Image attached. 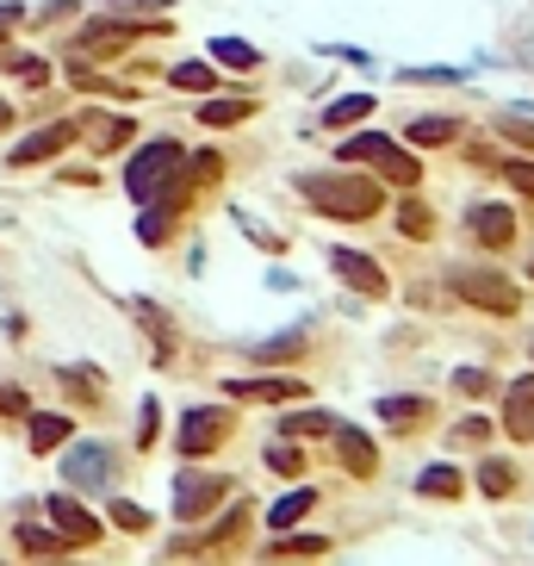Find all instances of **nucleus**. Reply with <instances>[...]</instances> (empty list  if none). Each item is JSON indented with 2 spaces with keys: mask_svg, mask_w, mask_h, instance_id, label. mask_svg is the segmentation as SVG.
<instances>
[{
  "mask_svg": "<svg viewBox=\"0 0 534 566\" xmlns=\"http://www.w3.org/2000/svg\"><path fill=\"white\" fill-rule=\"evenodd\" d=\"M460 125L454 118H410V143H454Z\"/></svg>",
  "mask_w": 534,
  "mask_h": 566,
  "instance_id": "22",
  "label": "nucleus"
},
{
  "mask_svg": "<svg viewBox=\"0 0 534 566\" xmlns=\"http://www.w3.org/2000/svg\"><path fill=\"white\" fill-rule=\"evenodd\" d=\"M20 547L25 554H62V535H50V529H38V523H20Z\"/></svg>",
  "mask_w": 534,
  "mask_h": 566,
  "instance_id": "28",
  "label": "nucleus"
},
{
  "mask_svg": "<svg viewBox=\"0 0 534 566\" xmlns=\"http://www.w3.org/2000/svg\"><path fill=\"white\" fill-rule=\"evenodd\" d=\"M7 118H13V106H7V100H0V125H7Z\"/></svg>",
  "mask_w": 534,
  "mask_h": 566,
  "instance_id": "43",
  "label": "nucleus"
},
{
  "mask_svg": "<svg viewBox=\"0 0 534 566\" xmlns=\"http://www.w3.org/2000/svg\"><path fill=\"white\" fill-rule=\"evenodd\" d=\"M230 398H299V380H230Z\"/></svg>",
  "mask_w": 534,
  "mask_h": 566,
  "instance_id": "17",
  "label": "nucleus"
},
{
  "mask_svg": "<svg viewBox=\"0 0 534 566\" xmlns=\"http://www.w3.org/2000/svg\"><path fill=\"white\" fill-rule=\"evenodd\" d=\"M329 436H336V454H343L348 473H361V480H367V473L380 467V449L367 442V430H348V424H343V430H329Z\"/></svg>",
  "mask_w": 534,
  "mask_h": 566,
  "instance_id": "13",
  "label": "nucleus"
},
{
  "mask_svg": "<svg viewBox=\"0 0 534 566\" xmlns=\"http://www.w3.org/2000/svg\"><path fill=\"white\" fill-rule=\"evenodd\" d=\"M69 137H76V125H69V118H57V125H44V131L20 137V143H13V169H32V162H50V157L62 150V143H69Z\"/></svg>",
  "mask_w": 534,
  "mask_h": 566,
  "instance_id": "8",
  "label": "nucleus"
},
{
  "mask_svg": "<svg viewBox=\"0 0 534 566\" xmlns=\"http://www.w3.org/2000/svg\"><path fill=\"white\" fill-rule=\"evenodd\" d=\"M497 131H503V137H510V143H522V150H534V125H529V118H497Z\"/></svg>",
  "mask_w": 534,
  "mask_h": 566,
  "instance_id": "33",
  "label": "nucleus"
},
{
  "mask_svg": "<svg viewBox=\"0 0 534 566\" xmlns=\"http://www.w3.org/2000/svg\"><path fill=\"white\" fill-rule=\"evenodd\" d=\"M478 486H485V498H510L515 473L503 467V461H478Z\"/></svg>",
  "mask_w": 534,
  "mask_h": 566,
  "instance_id": "25",
  "label": "nucleus"
},
{
  "mask_svg": "<svg viewBox=\"0 0 534 566\" xmlns=\"http://www.w3.org/2000/svg\"><path fill=\"white\" fill-rule=\"evenodd\" d=\"M230 492V480H218V473H181V480H174V517H206L211 505H218V498H224Z\"/></svg>",
  "mask_w": 534,
  "mask_h": 566,
  "instance_id": "5",
  "label": "nucleus"
},
{
  "mask_svg": "<svg viewBox=\"0 0 534 566\" xmlns=\"http://www.w3.org/2000/svg\"><path fill=\"white\" fill-rule=\"evenodd\" d=\"M343 162H373L385 181H398V187H410V181L422 175L417 169V157H404L392 137H380V131H361V137H348L343 143Z\"/></svg>",
  "mask_w": 534,
  "mask_h": 566,
  "instance_id": "3",
  "label": "nucleus"
},
{
  "mask_svg": "<svg viewBox=\"0 0 534 566\" xmlns=\"http://www.w3.org/2000/svg\"><path fill=\"white\" fill-rule=\"evenodd\" d=\"M510 44H515V57H522V62H534V25H515Z\"/></svg>",
  "mask_w": 534,
  "mask_h": 566,
  "instance_id": "39",
  "label": "nucleus"
},
{
  "mask_svg": "<svg viewBox=\"0 0 534 566\" xmlns=\"http://www.w3.org/2000/svg\"><path fill=\"white\" fill-rule=\"evenodd\" d=\"M324 535H292V542H280V554H324Z\"/></svg>",
  "mask_w": 534,
  "mask_h": 566,
  "instance_id": "37",
  "label": "nucleus"
},
{
  "mask_svg": "<svg viewBox=\"0 0 534 566\" xmlns=\"http://www.w3.org/2000/svg\"><path fill=\"white\" fill-rule=\"evenodd\" d=\"M13 20H25L20 7H0V32H7V25H13Z\"/></svg>",
  "mask_w": 534,
  "mask_h": 566,
  "instance_id": "42",
  "label": "nucleus"
},
{
  "mask_svg": "<svg viewBox=\"0 0 534 566\" xmlns=\"http://www.w3.org/2000/svg\"><path fill=\"white\" fill-rule=\"evenodd\" d=\"M299 355H305V336L292 331V336H274V343H262V349H255V361H299Z\"/></svg>",
  "mask_w": 534,
  "mask_h": 566,
  "instance_id": "26",
  "label": "nucleus"
},
{
  "mask_svg": "<svg viewBox=\"0 0 534 566\" xmlns=\"http://www.w3.org/2000/svg\"><path fill=\"white\" fill-rule=\"evenodd\" d=\"M454 280V293L460 299H473V305H485V312H497V317H515V287L503 280V274H491V268H454L448 274Z\"/></svg>",
  "mask_w": 534,
  "mask_h": 566,
  "instance_id": "4",
  "label": "nucleus"
},
{
  "mask_svg": "<svg viewBox=\"0 0 534 566\" xmlns=\"http://www.w3.org/2000/svg\"><path fill=\"white\" fill-rule=\"evenodd\" d=\"M224 436H230L224 411H187V424H181V454H211Z\"/></svg>",
  "mask_w": 534,
  "mask_h": 566,
  "instance_id": "7",
  "label": "nucleus"
},
{
  "mask_svg": "<svg viewBox=\"0 0 534 566\" xmlns=\"http://www.w3.org/2000/svg\"><path fill=\"white\" fill-rule=\"evenodd\" d=\"M7 69H13L25 88H44V81H50V62L44 57H7Z\"/></svg>",
  "mask_w": 534,
  "mask_h": 566,
  "instance_id": "30",
  "label": "nucleus"
},
{
  "mask_svg": "<svg viewBox=\"0 0 534 566\" xmlns=\"http://www.w3.org/2000/svg\"><path fill=\"white\" fill-rule=\"evenodd\" d=\"M211 57L224 62V69H255V50H248L243 38H218L211 44Z\"/></svg>",
  "mask_w": 534,
  "mask_h": 566,
  "instance_id": "27",
  "label": "nucleus"
},
{
  "mask_svg": "<svg viewBox=\"0 0 534 566\" xmlns=\"http://www.w3.org/2000/svg\"><path fill=\"white\" fill-rule=\"evenodd\" d=\"M248 113H255L248 100H206V106H199V125H211V131H230V125H243Z\"/></svg>",
  "mask_w": 534,
  "mask_h": 566,
  "instance_id": "16",
  "label": "nucleus"
},
{
  "mask_svg": "<svg viewBox=\"0 0 534 566\" xmlns=\"http://www.w3.org/2000/svg\"><path fill=\"white\" fill-rule=\"evenodd\" d=\"M155 417H162V411H155V405H143V424H137V442H143V449L155 442Z\"/></svg>",
  "mask_w": 534,
  "mask_h": 566,
  "instance_id": "40",
  "label": "nucleus"
},
{
  "mask_svg": "<svg viewBox=\"0 0 534 566\" xmlns=\"http://www.w3.org/2000/svg\"><path fill=\"white\" fill-rule=\"evenodd\" d=\"M113 517L125 529H150V510H137V505H113Z\"/></svg>",
  "mask_w": 534,
  "mask_h": 566,
  "instance_id": "38",
  "label": "nucleus"
},
{
  "mask_svg": "<svg viewBox=\"0 0 534 566\" xmlns=\"http://www.w3.org/2000/svg\"><path fill=\"white\" fill-rule=\"evenodd\" d=\"M62 386L76 392V398H88V405H94V398H100V380H94V373H76V368H62Z\"/></svg>",
  "mask_w": 534,
  "mask_h": 566,
  "instance_id": "32",
  "label": "nucleus"
},
{
  "mask_svg": "<svg viewBox=\"0 0 534 566\" xmlns=\"http://www.w3.org/2000/svg\"><path fill=\"white\" fill-rule=\"evenodd\" d=\"M503 430H510L515 442H529L534 436V373H522V380L503 392Z\"/></svg>",
  "mask_w": 534,
  "mask_h": 566,
  "instance_id": "10",
  "label": "nucleus"
},
{
  "mask_svg": "<svg viewBox=\"0 0 534 566\" xmlns=\"http://www.w3.org/2000/svg\"><path fill=\"white\" fill-rule=\"evenodd\" d=\"M25 411H32V398L20 386H0V417H25Z\"/></svg>",
  "mask_w": 534,
  "mask_h": 566,
  "instance_id": "35",
  "label": "nucleus"
},
{
  "mask_svg": "<svg viewBox=\"0 0 534 566\" xmlns=\"http://www.w3.org/2000/svg\"><path fill=\"white\" fill-rule=\"evenodd\" d=\"M305 510H317V492H311V486H299L292 498H280V505L267 510V529H292L299 517H305Z\"/></svg>",
  "mask_w": 534,
  "mask_h": 566,
  "instance_id": "18",
  "label": "nucleus"
},
{
  "mask_svg": "<svg viewBox=\"0 0 534 566\" xmlns=\"http://www.w3.org/2000/svg\"><path fill=\"white\" fill-rule=\"evenodd\" d=\"M503 181H510L522 199H534V162H503Z\"/></svg>",
  "mask_w": 534,
  "mask_h": 566,
  "instance_id": "31",
  "label": "nucleus"
},
{
  "mask_svg": "<svg viewBox=\"0 0 534 566\" xmlns=\"http://www.w3.org/2000/svg\"><path fill=\"white\" fill-rule=\"evenodd\" d=\"M44 517L57 523V535H62V547H88V542H100V523L88 517V510L69 498V492H57V498H44Z\"/></svg>",
  "mask_w": 534,
  "mask_h": 566,
  "instance_id": "6",
  "label": "nucleus"
},
{
  "mask_svg": "<svg viewBox=\"0 0 534 566\" xmlns=\"http://www.w3.org/2000/svg\"><path fill=\"white\" fill-rule=\"evenodd\" d=\"M466 231H473L485 250H503V243H515V212L510 206H473V212H466Z\"/></svg>",
  "mask_w": 534,
  "mask_h": 566,
  "instance_id": "9",
  "label": "nucleus"
},
{
  "mask_svg": "<svg viewBox=\"0 0 534 566\" xmlns=\"http://www.w3.org/2000/svg\"><path fill=\"white\" fill-rule=\"evenodd\" d=\"M454 386L466 392V398H478V392L491 386V373H478V368H460V373H454Z\"/></svg>",
  "mask_w": 534,
  "mask_h": 566,
  "instance_id": "36",
  "label": "nucleus"
},
{
  "mask_svg": "<svg viewBox=\"0 0 534 566\" xmlns=\"http://www.w3.org/2000/svg\"><path fill=\"white\" fill-rule=\"evenodd\" d=\"M174 162H181V143H174V137L143 143V150H137V162L125 169V194H131V199H155L174 181Z\"/></svg>",
  "mask_w": 534,
  "mask_h": 566,
  "instance_id": "2",
  "label": "nucleus"
},
{
  "mask_svg": "<svg viewBox=\"0 0 534 566\" xmlns=\"http://www.w3.org/2000/svg\"><path fill=\"white\" fill-rule=\"evenodd\" d=\"M69 424H76V417H62V411H38V417H32V449L38 454L62 449V442H69Z\"/></svg>",
  "mask_w": 534,
  "mask_h": 566,
  "instance_id": "14",
  "label": "nucleus"
},
{
  "mask_svg": "<svg viewBox=\"0 0 534 566\" xmlns=\"http://www.w3.org/2000/svg\"><path fill=\"white\" fill-rule=\"evenodd\" d=\"M398 231L417 236V243L436 231V218H429V206H422V199H404V206H398Z\"/></svg>",
  "mask_w": 534,
  "mask_h": 566,
  "instance_id": "23",
  "label": "nucleus"
},
{
  "mask_svg": "<svg viewBox=\"0 0 534 566\" xmlns=\"http://www.w3.org/2000/svg\"><path fill=\"white\" fill-rule=\"evenodd\" d=\"M417 492H422V498H454V492H460V467H429L417 480Z\"/></svg>",
  "mask_w": 534,
  "mask_h": 566,
  "instance_id": "24",
  "label": "nucleus"
},
{
  "mask_svg": "<svg viewBox=\"0 0 534 566\" xmlns=\"http://www.w3.org/2000/svg\"><path fill=\"white\" fill-rule=\"evenodd\" d=\"M131 131H137V125H131V118H118V113H100L94 125H81V137H88L94 150H118Z\"/></svg>",
  "mask_w": 534,
  "mask_h": 566,
  "instance_id": "15",
  "label": "nucleus"
},
{
  "mask_svg": "<svg viewBox=\"0 0 534 566\" xmlns=\"http://www.w3.org/2000/svg\"><path fill=\"white\" fill-rule=\"evenodd\" d=\"M361 118H373V100L367 94H348V100H336L317 125H329V131H343V125H361Z\"/></svg>",
  "mask_w": 534,
  "mask_h": 566,
  "instance_id": "20",
  "label": "nucleus"
},
{
  "mask_svg": "<svg viewBox=\"0 0 534 566\" xmlns=\"http://www.w3.org/2000/svg\"><path fill=\"white\" fill-rule=\"evenodd\" d=\"M336 424H329V411H299V417H287V436H329Z\"/></svg>",
  "mask_w": 534,
  "mask_h": 566,
  "instance_id": "29",
  "label": "nucleus"
},
{
  "mask_svg": "<svg viewBox=\"0 0 534 566\" xmlns=\"http://www.w3.org/2000/svg\"><path fill=\"white\" fill-rule=\"evenodd\" d=\"M106 467H113V454L100 449V442H81V449H69V461H62V473H69V486H106Z\"/></svg>",
  "mask_w": 534,
  "mask_h": 566,
  "instance_id": "11",
  "label": "nucleus"
},
{
  "mask_svg": "<svg viewBox=\"0 0 534 566\" xmlns=\"http://www.w3.org/2000/svg\"><path fill=\"white\" fill-rule=\"evenodd\" d=\"M329 262H336V274H343L348 287H361V293H373V299L385 293V274H380V262H373V255H361V250H336Z\"/></svg>",
  "mask_w": 534,
  "mask_h": 566,
  "instance_id": "12",
  "label": "nucleus"
},
{
  "mask_svg": "<svg viewBox=\"0 0 534 566\" xmlns=\"http://www.w3.org/2000/svg\"><path fill=\"white\" fill-rule=\"evenodd\" d=\"M380 417L392 424V430H417L422 417H429V398H385Z\"/></svg>",
  "mask_w": 534,
  "mask_h": 566,
  "instance_id": "19",
  "label": "nucleus"
},
{
  "mask_svg": "<svg viewBox=\"0 0 534 566\" xmlns=\"http://www.w3.org/2000/svg\"><path fill=\"white\" fill-rule=\"evenodd\" d=\"M529 274H534V268H529Z\"/></svg>",
  "mask_w": 534,
  "mask_h": 566,
  "instance_id": "44",
  "label": "nucleus"
},
{
  "mask_svg": "<svg viewBox=\"0 0 534 566\" xmlns=\"http://www.w3.org/2000/svg\"><path fill=\"white\" fill-rule=\"evenodd\" d=\"M169 81H174V88H193V94H206V88H218V69H206V62H174Z\"/></svg>",
  "mask_w": 534,
  "mask_h": 566,
  "instance_id": "21",
  "label": "nucleus"
},
{
  "mask_svg": "<svg viewBox=\"0 0 534 566\" xmlns=\"http://www.w3.org/2000/svg\"><path fill=\"white\" fill-rule=\"evenodd\" d=\"M267 467H274V473H287V480H292V473L305 467V461H299V449H287V442H280V449H267Z\"/></svg>",
  "mask_w": 534,
  "mask_h": 566,
  "instance_id": "34",
  "label": "nucleus"
},
{
  "mask_svg": "<svg viewBox=\"0 0 534 566\" xmlns=\"http://www.w3.org/2000/svg\"><path fill=\"white\" fill-rule=\"evenodd\" d=\"M454 442H485V424H478V417H466V424L454 430Z\"/></svg>",
  "mask_w": 534,
  "mask_h": 566,
  "instance_id": "41",
  "label": "nucleus"
},
{
  "mask_svg": "<svg viewBox=\"0 0 534 566\" xmlns=\"http://www.w3.org/2000/svg\"><path fill=\"white\" fill-rule=\"evenodd\" d=\"M299 194L317 206L324 218H343V224H355V218H373L380 212V181L367 175H305L299 181Z\"/></svg>",
  "mask_w": 534,
  "mask_h": 566,
  "instance_id": "1",
  "label": "nucleus"
}]
</instances>
